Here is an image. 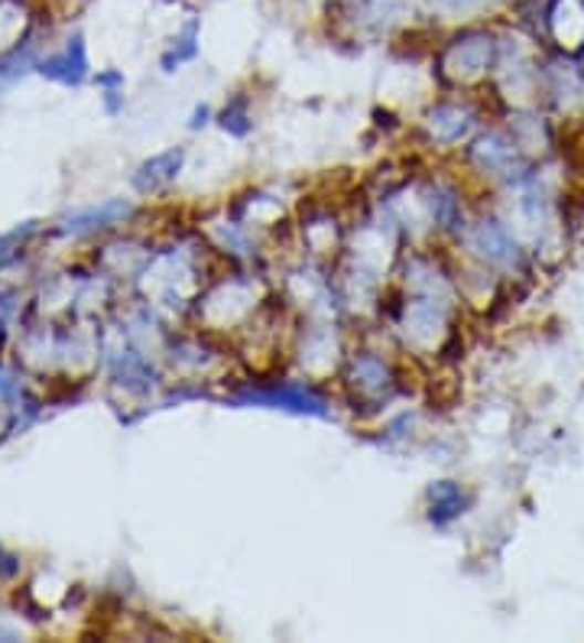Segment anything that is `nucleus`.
Here are the masks:
<instances>
[{
  "instance_id": "nucleus-1",
  "label": "nucleus",
  "mask_w": 584,
  "mask_h": 643,
  "mask_svg": "<svg viewBox=\"0 0 584 643\" xmlns=\"http://www.w3.org/2000/svg\"><path fill=\"white\" fill-rule=\"evenodd\" d=\"M497 37L487 33V30H478V27H468L461 33H455L445 50H441V69L455 79H471V75H481L493 65L497 59Z\"/></svg>"
},
{
  "instance_id": "nucleus-2",
  "label": "nucleus",
  "mask_w": 584,
  "mask_h": 643,
  "mask_svg": "<svg viewBox=\"0 0 584 643\" xmlns=\"http://www.w3.org/2000/svg\"><path fill=\"white\" fill-rule=\"evenodd\" d=\"M243 400L250 403H267V406H283L292 413H312V416H325V400L302 387V384H280V387H267V391H247Z\"/></svg>"
},
{
  "instance_id": "nucleus-3",
  "label": "nucleus",
  "mask_w": 584,
  "mask_h": 643,
  "mask_svg": "<svg viewBox=\"0 0 584 643\" xmlns=\"http://www.w3.org/2000/svg\"><path fill=\"white\" fill-rule=\"evenodd\" d=\"M474 250L484 253L487 260H493V263H503V267L517 263V245H513L510 231L503 225L490 221V218L474 228Z\"/></svg>"
},
{
  "instance_id": "nucleus-4",
  "label": "nucleus",
  "mask_w": 584,
  "mask_h": 643,
  "mask_svg": "<svg viewBox=\"0 0 584 643\" xmlns=\"http://www.w3.org/2000/svg\"><path fill=\"white\" fill-rule=\"evenodd\" d=\"M468 127H471L468 111L458 107V104H438L436 111L429 114V131H432L436 141H448L451 144V141L465 137Z\"/></svg>"
},
{
  "instance_id": "nucleus-5",
  "label": "nucleus",
  "mask_w": 584,
  "mask_h": 643,
  "mask_svg": "<svg viewBox=\"0 0 584 643\" xmlns=\"http://www.w3.org/2000/svg\"><path fill=\"white\" fill-rule=\"evenodd\" d=\"M471 159H478L490 173H507V169L517 166V149H513V144L500 141V137H484L478 147L471 149Z\"/></svg>"
},
{
  "instance_id": "nucleus-6",
  "label": "nucleus",
  "mask_w": 584,
  "mask_h": 643,
  "mask_svg": "<svg viewBox=\"0 0 584 643\" xmlns=\"http://www.w3.org/2000/svg\"><path fill=\"white\" fill-rule=\"evenodd\" d=\"M429 3H432V13L445 20H478L500 0H429Z\"/></svg>"
},
{
  "instance_id": "nucleus-7",
  "label": "nucleus",
  "mask_w": 584,
  "mask_h": 643,
  "mask_svg": "<svg viewBox=\"0 0 584 643\" xmlns=\"http://www.w3.org/2000/svg\"><path fill=\"white\" fill-rule=\"evenodd\" d=\"M429 497H432V517L438 523L461 510V488L451 485V481H438L436 488L429 491Z\"/></svg>"
},
{
  "instance_id": "nucleus-8",
  "label": "nucleus",
  "mask_w": 584,
  "mask_h": 643,
  "mask_svg": "<svg viewBox=\"0 0 584 643\" xmlns=\"http://www.w3.org/2000/svg\"><path fill=\"white\" fill-rule=\"evenodd\" d=\"M195 52H198V23L189 20V23L182 27V33L176 37L173 55H176V62H186V59H195Z\"/></svg>"
}]
</instances>
